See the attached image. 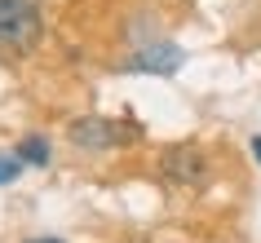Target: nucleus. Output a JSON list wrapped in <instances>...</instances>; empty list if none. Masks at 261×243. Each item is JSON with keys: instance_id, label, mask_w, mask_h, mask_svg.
<instances>
[{"instance_id": "f257e3e1", "label": "nucleus", "mask_w": 261, "mask_h": 243, "mask_svg": "<svg viewBox=\"0 0 261 243\" xmlns=\"http://www.w3.org/2000/svg\"><path fill=\"white\" fill-rule=\"evenodd\" d=\"M40 31V0H0V44L27 49Z\"/></svg>"}, {"instance_id": "f03ea898", "label": "nucleus", "mask_w": 261, "mask_h": 243, "mask_svg": "<svg viewBox=\"0 0 261 243\" xmlns=\"http://www.w3.org/2000/svg\"><path fill=\"white\" fill-rule=\"evenodd\" d=\"M128 133H120V124L115 120H75L71 124V142L84 150H111V146H120Z\"/></svg>"}, {"instance_id": "7ed1b4c3", "label": "nucleus", "mask_w": 261, "mask_h": 243, "mask_svg": "<svg viewBox=\"0 0 261 243\" xmlns=\"http://www.w3.org/2000/svg\"><path fill=\"white\" fill-rule=\"evenodd\" d=\"M164 177L177 181V186H199V181H204V159H199V150H186V146L164 150Z\"/></svg>"}, {"instance_id": "20e7f679", "label": "nucleus", "mask_w": 261, "mask_h": 243, "mask_svg": "<svg viewBox=\"0 0 261 243\" xmlns=\"http://www.w3.org/2000/svg\"><path fill=\"white\" fill-rule=\"evenodd\" d=\"M181 58L186 53H181L177 44H151V49H142L128 67L133 71H151V75H173V71L181 67Z\"/></svg>"}, {"instance_id": "39448f33", "label": "nucleus", "mask_w": 261, "mask_h": 243, "mask_svg": "<svg viewBox=\"0 0 261 243\" xmlns=\"http://www.w3.org/2000/svg\"><path fill=\"white\" fill-rule=\"evenodd\" d=\"M18 155H22V164H49V142L44 137H22Z\"/></svg>"}, {"instance_id": "423d86ee", "label": "nucleus", "mask_w": 261, "mask_h": 243, "mask_svg": "<svg viewBox=\"0 0 261 243\" xmlns=\"http://www.w3.org/2000/svg\"><path fill=\"white\" fill-rule=\"evenodd\" d=\"M22 173V155H0V186H9V181H14V177Z\"/></svg>"}, {"instance_id": "0eeeda50", "label": "nucleus", "mask_w": 261, "mask_h": 243, "mask_svg": "<svg viewBox=\"0 0 261 243\" xmlns=\"http://www.w3.org/2000/svg\"><path fill=\"white\" fill-rule=\"evenodd\" d=\"M252 155H257V159H261V137H252Z\"/></svg>"}, {"instance_id": "6e6552de", "label": "nucleus", "mask_w": 261, "mask_h": 243, "mask_svg": "<svg viewBox=\"0 0 261 243\" xmlns=\"http://www.w3.org/2000/svg\"><path fill=\"white\" fill-rule=\"evenodd\" d=\"M27 243H62V239H27Z\"/></svg>"}]
</instances>
